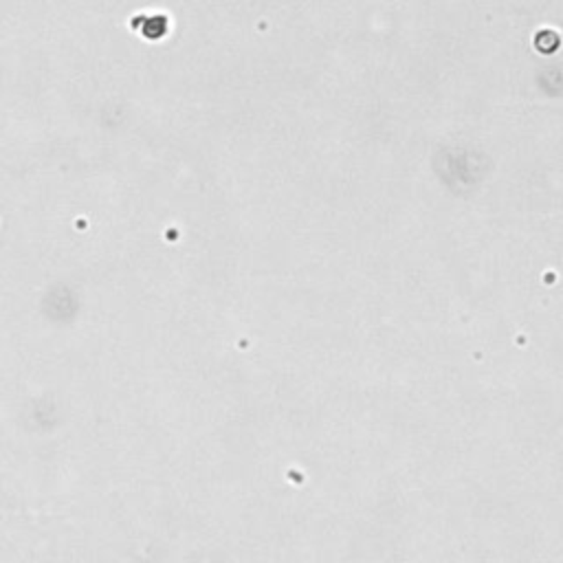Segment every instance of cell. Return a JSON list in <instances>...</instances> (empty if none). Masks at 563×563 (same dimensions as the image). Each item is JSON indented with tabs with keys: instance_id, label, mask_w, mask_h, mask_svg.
Wrapping results in <instances>:
<instances>
[{
	"instance_id": "obj_1",
	"label": "cell",
	"mask_w": 563,
	"mask_h": 563,
	"mask_svg": "<svg viewBox=\"0 0 563 563\" xmlns=\"http://www.w3.org/2000/svg\"><path fill=\"white\" fill-rule=\"evenodd\" d=\"M166 29H168L166 16H152V18H148V27L143 29V35L157 40V37H163Z\"/></svg>"
}]
</instances>
